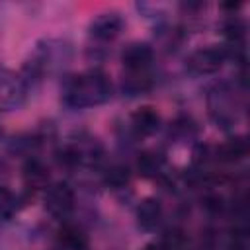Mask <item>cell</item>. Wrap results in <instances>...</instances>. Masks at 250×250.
I'll list each match as a JSON object with an SVG mask.
<instances>
[{"label":"cell","mask_w":250,"mask_h":250,"mask_svg":"<svg viewBox=\"0 0 250 250\" xmlns=\"http://www.w3.org/2000/svg\"><path fill=\"white\" fill-rule=\"evenodd\" d=\"M111 80L104 70H88L74 74L62 84V104L72 109L96 107L111 100Z\"/></svg>","instance_id":"obj_1"},{"label":"cell","mask_w":250,"mask_h":250,"mask_svg":"<svg viewBox=\"0 0 250 250\" xmlns=\"http://www.w3.org/2000/svg\"><path fill=\"white\" fill-rule=\"evenodd\" d=\"M72 57V49L62 39H43L35 45L33 53L23 64L21 76L31 86L33 82H39L45 74H53L62 70Z\"/></svg>","instance_id":"obj_2"},{"label":"cell","mask_w":250,"mask_h":250,"mask_svg":"<svg viewBox=\"0 0 250 250\" xmlns=\"http://www.w3.org/2000/svg\"><path fill=\"white\" fill-rule=\"evenodd\" d=\"M29 86L21 74L2 70L0 72V111H12L23 105Z\"/></svg>","instance_id":"obj_3"},{"label":"cell","mask_w":250,"mask_h":250,"mask_svg":"<svg viewBox=\"0 0 250 250\" xmlns=\"http://www.w3.org/2000/svg\"><path fill=\"white\" fill-rule=\"evenodd\" d=\"M227 57H229V53L225 47H215V45L201 47L188 57V70L193 74H199V76L215 74L223 68Z\"/></svg>","instance_id":"obj_4"},{"label":"cell","mask_w":250,"mask_h":250,"mask_svg":"<svg viewBox=\"0 0 250 250\" xmlns=\"http://www.w3.org/2000/svg\"><path fill=\"white\" fill-rule=\"evenodd\" d=\"M45 209L49 211L51 217L64 221L70 217V213L74 211V191L68 184L64 182H57L53 186L47 188L45 191Z\"/></svg>","instance_id":"obj_5"},{"label":"cell","mask_w":250,"mask_h":250,"mask_svg":"<svg viewBox=\"0 0 250 250\" xmlns=\"http://www.w3.org/2000/svg\"><path fill=\"white\" fill-rule=\"evenodd\" d=\"M90 35L98 41H111L115 39L123 29V18L117 12H104L98 14L90 21Z\"/></svg>","instance_id":"obj_6"},{"label":"cell","mask_w":250,"mask_h":250,"mask_svg":"<svg viewBox=\"0 0 250 250\" xmlns=\"http://www.w3.org/2000/svg\"><path fill=\"white\" fill-rule=\"evenodd\" d=\"M154 51L148 43H129L121 53V62L127 70H146L152 62Z\"/></svg>","instance_id":"obj_7"},{"label":"cell","mask_w":250,"mask_h":250,"mask_svg":"<svg viewBox=\"0 0 250 250\" xmlns=\"http://www.w3.org/2000/svg\"><path fill=\"white\" fill-rule=\"evenodd\" d=\"M131 125H133V129L139 135L148 137V135H154L160 129V115H158V111L154 107L143 105V107H139V109L133 111Z\"/></svg>","instance_id":"obj_8"},{"label":"cell","mask_w":250,"mask_h":250,"mask_svg":"<svg viewBox=\"0 0 250 250\" xmlns=\"http://www.w3.org/2000/svg\"><path fill=\"white\" fill-rule=\"evenodd\" d=\"M70 148L74 152L76 164L82 166H96L104 156V148L96 139H80L78 143L70 145Z\"/></svg>","instance_id":"obj_9"},{"label":"cell","mask_w":250,"mask_h":250,"mask_svg":"<svg viewBox=\"0 0 250 250\" xmlns=\"http://www.w3.org/2000/svg\"><path fill=\"white\" fill-rule=\"evenodd\" d=\"M162 219V203L156 197H145L137 207V223L143 230H152Z\"/></svg>","instance_id":"obj_10"},{"label":"cell","mask_w":250,"mask_h":250,"mask_svg":"<svg viewBox=\"0 0 250 250\" xmlns=\"http://www.w3.org/2000/svg\"><path fill=\"white\" fill-rule=\"evenodd\" d=\"M152 88V78L146 74V70H129L123 76L121 90L127 96H141Z\"/></svg>","instance_id":"obj_11"},{"label":"cell","mask_w":250,"mask_h":250,"mask_svg":"<svg viewBox=\"0 0 250 250\" xmlns=\"http://www.w3.org/2000/svg\"><path fill=\"white\" fill-rule=\"evenodd\" d=\"M23 182L27 188L43 189V188H47V182H49V170L45 168V164L41 160L29 158L23 166Z\"/></svg>","instance_id":"obj_12"},{"label":"cell","mask_w":250,"mask_h":250,"mask_svg":"<svg viewBox=\"0 0 250 250\" xmlns=\"http://www.w3.org/2000/svg\"><path fill=\"white\" fill-rule=\"evenodd\" d=\"M59 242L66 250H88V236L76 225H62L59 230Z\"/></svg>","instance_id":"obj_13"},{"label":"cell","mask_w":250,"mask_h":250,"mask_svg":"<svg viewBox=\"0 0 250 250\" xmlns=\"http://www.w3.org/2000/svg\"><path fill=\"white\" fill-rule=\"evenodd\" d=\"M217 154L225 162H238L248 154V143L244 137H232L219 146Z\"/></svg>","instance_id":"obj_14"},{"label":"cell","mask_w":250,"mask_h":250,"mask_svg":"<svg viewBox=\"0 0 250 250\" xmlns=\"http://www.w3.org/2000/svg\"><path fill=\"white\" fill-rule=\"evenodd\" d=\"M129 178H131V172L125 164H113L105 170L104 174V184L111 189H121L129 184Z\"/></svg>","instance_id":"obj_15"},{"label":"cell","mask_w":250,"mask_h":250,"mask_svg":"<svg viewBox=\"0 0 250 250\" xmlns=\"http://www.w3.org/2000/svg\"><path fill=\"white\" fill-rule=\"evenodd\" d=\"M162 166H164V158H162L160 154H154V152H143V154L139 156V160H137L139 172H141L143 176H148V178L160 174Z\"/></svg>","instance_id":"obj_16"},{"label":"cell","mask_w":250,"mask_h":250,"mask_svg":"<svg viewBox=\"0 0 250 250\" xmlns=\"http://www.w3.org/2000/svg\"><path fill=\"white\" fill-rule=\"evenodd\" d=\"M223 33H225L227 41H229L232 47H238V45H242V41H244V33H246V27H244V23H242L240 20L232 18V20H229V21L225 23V27H223Z\"/></svg>","instance_id":"obj_17"},{"label":"cell","mask_w":250,"mask_h":250,"mask_svg":"<svg viewBox=\"0 0 250 250\" xmlns=\"http://www.w3.org/2000/svg\"><path fill=\"white\" fill-rule=\"evenodd\" d=\"M16 209H18L16 195L8 188L0 186V221H8L16 213Z\"/></svg>","instance_id":"obj_18"},{"label":"cell","mask_w":250,"mask_h":250,"mask_svg":"<svg viewBox=\"0 0 250 250\" xmlns=\"http://www.w3.org/2000/svg\"><path fill=\"white\" fill-rule=\"evenodd\" d=\"M205 207L213 213H221L223 211V197L221 195H209L205 199Z\"/></svg>","instance_id":"obj_19"},{"label":"cell","mask_w":250,"mask_h":250,"mask_svg":"<svg viewBox=\"0 0 250 250\" xmlns=\"http://www.w3.org/2000/svg\"><path fill=\"white\" fill-rule=\"evenodd\" d=\"M229 250H248V244H246V234L244 232H238L232 236L230 244H229Z\"/></svg>","instance_id":"obj_20"},{"label":"cell","mask_w":250,"mask_h":250,"mask_svg":"<svg viewBox=\"0 0 250 250\" xmlns=\"http://www.w3.org/2000/svg\"><path fill=\"white\" fill-rule=\"evenodd\" d=\"M141 250H166V248H164L162 242H148V244H145Z\"/></svg>","instance_id":"obj_21"},{"label":"cell","mask_w":250,"mask_h":250,"mask_svg":"<svg viewBox=\"0 0 250 250\" xmlns=\"http://www.w3.org/2000/svg\"><path fill=\"white\" fill-rule=\"evenodd\" d=\"M0 135H2V131H0Z\"/></svg>","instance_id":"obj_22"}]
</instances>
